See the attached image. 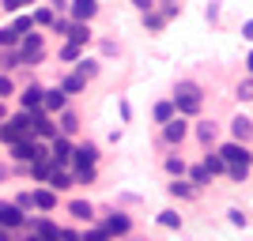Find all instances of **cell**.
<instances>
[{"mask_svg":"<svg viewBox=\"0 0 253 241\" xmlns=\"http://www.w3.org/2000/svg\"><path fill=\"white\" fill-rule=\"evenodd\" d=\"M15 42H19V34L11 31V27H0V49H11Z\"/></svg>","mask_w":253,"mask_h":241,"instance_id":"29","label":"cell"},{"mask_svg":"<svg viewBox=\"0 0 253 241\" xmlns=\"http://www.w3.org/2000/svg\"><path fill=\"white\" fill-rule=\"evenodd\" d=\"M61 241H80V234H72V230H64V234H61Z\"/></svg>","mask_w":253,"mask_h":241,"instance_id":"46","label":"cell"},{"mask_svg":"<svg viewBox=\"0 0 253 241\" xmlns=\"http://www.w3.org/2000/svg\"><path fill=\"white\" fill-rule=\"evenodd\" d=\"M246 68H250V72H253V53H250V57H246Z\"/></svg>","mask_w":253,"mask_h":241,"instance_id":"47","label":"cell"},{"mask_svg":"<svg viewBox=\"0 0 253 241\" xmlns=\"http://www.w3.org/2000/svg\"><path fill=\"white\" fill-rule=\"evenodd\" d=\"M68 8V0H49V11H64Z\"/></svg>","mask_w":253,"mask_h":241,"instance_id":"45","label":"cell"},{"mask_svg":"<svg viewBox=\"0 0 253 241\" xmlns=\"http://www.w3.org/2000/svg\"><path fill=\"white\" fill-rule=\"evenodd\" d=\"M76 181H80V185H91V181H95V170H76Z\"/></svg>","mask_w":253,"mask_h":241,"instance_id":"39","label":"cell"},{"mask_svg":"<svg viewBox=\"0 0 253 241\" xmlns=\"http://www.w3.org/2000/svg\"><path fill=\"white\" fill-rule=\"evenodd\" d=\"M0 64H4V68H8V72H11V68H19V64H23V57H19V53H15V49H8V53H4V61H0Z\"/></svg>","mask_w":253,"mask_h":241,"instance_id":"31","label":"cell"},{"mask_svg":"<svg viewBox=\"0 0 253 241\" xmlns=\"http://www.w3.org/2000/svg\"><path fill=\"white\" fill-rule=\"evenodd\" d=\"M23 4H27V0H4V4H0V8H8V11H19Z\"/></svg>","mask_w":253,"mask_h":241,"instance_id":"42","label":"cell"},{"mask_svg":"<svg viewBox=\"0 0 253 241\" xmlns=\"http://www.w3.org/2000/svg\"><path fill=\"white\" fill-rule=\"evenodd\" d=\"M15 226H27V215L15 204H0V230H15Z\"/></svg>","mask_w":253,"mask_h":241,"instance_id":"6","label":"cell"},{"mask_svg":"<svg viewBox=\"0 0 253 241\" xmlns=\"http://www.w3.org/2000/svg\"><path fill=\"white\" fill-rule=\"evenodd\" d=\"M64 102H68V95H64L61 87L42 91V113H64Z\"/></svg>","mask_w":253,"mask_h":241,"instance_id":"9","label":"cell"},{"mask_svg":"<svg viewBox=\"0 0 253 241\" xmlns=\"http://www.w3.org/2000/svg\"><path fill=\"white\" fill-rule=\"evenodd\" d=\"M68 211H72L80 222H91V219H95V207H91L87 200H72V204H68Z\"/></svg>","mask_w":253,"mask_h":241,"instance_id":"15","label":"cell"},{"mask_svg":"<svg viewBox=\"0 0 253 241\" xmlns=\"http://www.w3.org/2000/svg\"><path fill=\"white\" fill-rule=\"evenodd\" d=\"M31 27H34V15H19V19L11 23V31H15V34H23V38L31 34Z\"/></svg>","mask_w":253,"mask_h":241,"instance_id":"27","label":"cell"},{"mask_svg":"<svg viewBox=\"0 0 253 241\" xmlns=\"http://www.w3.org/2000/svg\"><path fill=\"white\" fill-rule=\"evenodd\" d=\"M155 121H159V125L174 121V102H159V105H155Z\"/></svg>","mask_w":253,"mask_h":241,"instance_id":"24","label":"cell"},{"mask_svg":"<svg viewBox=\"0 0 253 241\" xmlns=\"http://www.w3.org/2000/svg\"><path fill=\"white\" fill-rule=\"evenodd\" d=\"M31 136H34V121L27 109L15 113L8 125H0V139H8V143H19V139H31Z\"/></svg>","mask_w":253,"mask_h":241,"instance_id":"2","label":"cell"},{"mask_svg":"<svg viewBox=\"0 0 253 241\" xmlns=\"http://www.w3.org/2000/svg\"><path fill=\"white\" fill-rule=\"evenodd\" d=\"M242 38H246V42H253V19L242 23Z\"/></svg>","mask_w":253,"mask_h":241,"instance_id":"43","label":"cell"},{"mask_svg":"<svg viewBox=\"0 0 253 241\" xmlns=\"http://www.w3.org/2000/svg\"><path fill=\"white\" fill-rule=\"evenodd\" d=\"M238 98H242V102L253 98V79H242V83H238Z\"/></svg>","mask_w":253,"mask_h":241,"instance_id":"35","label":"cell"},{"mask_svg":"<svg viewBox=\"0 0 253 241\" xmlns=\"http://www.w3.org/2000/svg\"><path fill=\"white\" fill-rule=\"evenodd\" d=\"M15 207H19V211H31L34 207V196H31V192H19V196H15Z\"/></svg>","mask_w":253,"mask_h":241,"instance_id":"34","label":"cell"},{"mask_svg":"<svg viewBox=\"0 0 253 241\" xmlns=\"http://www.w3.org/2000/svg\"><path fill=\"white\" fill-rule=\"evenodd\" d=\"M167 173H174V181H178L181 173H185V162H181L178 155H170V158H167Z\"/></svg>","mask_w":253,"mask_h":241,"instance_id":"30","label":"cell"},{"mask_svg":"<svg viewBox=\"0 0 253 241\" xmlns=\"http://www.w3.org/2000/svg\"><path fill=\"white\" fill-rule=\"evenodd\" d=\"M76 75H80V79H95L98 75V61H91V57H80V61H76Z\"/></svg>","mask_w":253,"mask_h":241,"instance_id":"13","label":"cell"},{"mask_svg":"<svg viewBox=\"0 0 253 241\" xmlns=\"http://www.w3.org/2000/svg\"><path fill=\"white\" fill-rule=\"evenodd\" d=\"M215 155L223 158V166H227V173H231V181H246V173H250V162L253 155L246 151L242 143H223Z\"/></svg>","mask_w":253,"mask_h":241,"instance_id":"1","label":"cell"},{"mask_svg":"<svg viewBox=\"0 0 253 241\" xmlns=\"http://www.w3.org/2000/svg\"><path fill=\"white\" fill-rule=\"evenodd\" d=\"M49 27H53V34H68V27H72V19H53Z\"/></svg>","mask_w":253,"mask_h":241,"instance_id":"38","label":"cell"},{"mask_svg":"<svg viewBox=\"0 0 253 241\" xmlns=\"http://www.w3.org/2000/svg\"><path fill=\"white\" fill-rule=\"evenodd\" d=\"M231 132H234V143H246V139L253 136V125L246 121V117H234V121H231Z\"/></svg>","mask_w":253,"mask_h":241,"instance_id":"14","label":"cell"},{"mask_svg":"<svg viewBox=\"0 0 253 241\" xmlns=\"http://www.w3.org/2000/svg\"><path fill=\"white\" fill-rule=\"evenodd\" d=\"M201 87L197 83H178V91H174V109L178 113H185V117H193L197 109H201Z\"/></svg>","mask_w":253,"mask_h":241,"instance_id":"3","label":"cell"},{"mask_svg":"<svg viewBox=\"0 0 253 241\" xmlns=\"http://www.w3.org/2000/svg\"><path fill=\"white\" fill-rule=\"evenodd\" d=\"M231 222H234V226H246V215L238 207H231Z\"/></svg>","mask_w":253,"mask_h":241,"instance_id":"40","label":"cell"},{"mask_svg":"<svg viewBox=\"0 0 253 241\" xmlns=\"http://www.w3.org/2000/svg\"><path fill=\"white\" fill-rule=\"evenodd\" d=\"M68 42L72 45H87L91 42V27H87V23H72V27H68Z\"/></svg>","mask_w":253,"mask_h":241,"instance_id":"12","label":"cell"},{"mask_svg":"<svg viewBox=\"0 0 253 241\" xmlns=\"http://www.w3.org/2000/svg\"><path fill=\"white\" fill-rule=\"evenodd\" d=\"M80 241H110V234H106L102 226H98V230H87V234H84Z\"/></svg>","mask_w":253,"mask_h":241,"instance_id":"36","label":"cell"},{"mask_svg":"<svg viewBox=\"0 0 253 241\" xmlns=\"http://www.w3.org/2000/svg\"><path fill=\"white\" fill-rule=\"evenodd\" d=\"M53 185V192H61V189H72V177L64 173V170H49V177H45Z\"/></svg>","mask_w":253,"mask_h":241,"instance_id":"19","label":"cell"},{"mask_svg":"<svg viewBox=\"0 0 253 241\" xmlns=\"http://www.w3.org/2000/svg\"><path fill=\"white\" fill-rule=\"evenodd\" d=\"M204 173H208V177H215V173H227V166H223V158L215 155V151H211V155H204Z\"/></svg>","mask_w":253,"mask_h":241,"instance_id":"17","label":"cell"},{"mask_svg":"<svg viewBox=\"0 0 253 241\" xmlns=\"http://www.w3.org/2000/svg\"><path fill=\"white\" fill-rule=\"evenodd\" d=\"M185 136H189L185 117H174V121H167V125H163V139H167V143H181Z\"/></svg>","mask_w":253,"mask_h":241,"instance_id":"10","label":"cell"},{"mask_svg":"<svg viewBox=\"0 0 253 241\" xmlns=\"http://www.w3.org/2000/svg\"><path fill=\"white\" fill-rule=\"evenodd\" d=\"M61 91H64V95H76V91H84V79H80V75H64V83H61Z\"/></svg>","mask_w":253,"mask_h":241,"instance_id":"25","label":"cell"},{"mask_svg":"<svg viewBox=\"0 0 253 241\" xmlns=\"http://www.w3.org/2000/svg\"><path fill=\"white\" fill-rule=\"evenodd\" d=\"M189 177H193V185H208V181H211L208 173H204V166H193V170H189Z\"/></svg>","mask_w":253,"mask_h":241,"instance_id":"33","label":"cell"},{"mask_svg":"<svg viewBox=\"0 0 253 241\" xmlns=\"http://www.w3.org/2000/svg\"><path fill=\"white\" fill-rule=\"evenodd\" d=\"M159 226H167V230H178V226H181V215H178V211H159Z\"/></svg>","mask_w":253,"mask_h":241,"instance_id":"23","label":"cell"},{"mask_svg":"<svg viewBox=\"0 0 253 241\" xmlns=\"http://www.w3.org/2000/svg\"><path fill=\"white\" fill-rule=\"evenodd\" d=\"M170 196H181V200H193V196H197V189H193L189 181H174V185H170Z\"/></svg>","mask_w":253,"mask_h":241,"instance_id":"21","label":"cell"},{"mask_svg":"<svg viewBox=\"0 0 253 241\" xmlns=\"http://www.w3.org/2000/svg\"><path fill=\"white\" fill-rule=\"evenodd\" d=\"M4 95H11V79H8V75H0V98H4Z\"/></svg>","mask_w":253,"mask_h":241,"instance_id":"41","label":"cell"},{"mask_svg":"<svg viewBox=\"0 0 253 241\" xmlns=\"http://www.w3.org/2000/svg\"><path fill=\"white\" fill-rule=\"evenodd\" d=\"M132 4H136L140 11H151V8H155V0H132Z\"/></svg>","mask_w":253,"mask_h":241,"instance_id":"44","label":"cell"},{"mask_svg":"<svg viewBox=\"0 0 253 241\" xmlns=\"http://www.w3.org/2000/svg\"><path fill=\"white\" fill-rule=\"evenodd\" d=\"M61 61H80V45H61Z\"/></svg>","mask_w":253,"mask_h":241,"instance_id":"32","label":"cell"},{"mask_svg":"<svg viewBox=\"0 0 253 241\" xmlns=\"http://www.w3.org/2000/svg\"><path fill=\"white\" fill-rule=\"evenodd\" d=\"M38 105H42V87H27V91H23V109L31 113Z\"/></svg>","mask_w":253,"mask_h":241,"instance_id":"18","label":"cell"},{"mask_svg":"<svg viewBox=\"0 0 253 241\" xmlns=\"http://www.w3.org/2000/svg\"><path fill=\"white\" fill-rule=\"evenodd\" d=\"M64 162H72V143H68L64 136H57L53 147H49V166L57 170V166H64Z\"/></svg>","mask_w":253,"mask_h":241,"instance_id":"7","label":"cell"},{"mask_svg":"<svg viewBox=\"0 0 253 241\" xmlns=\"http://www.w3.org/2000/svg\"><path fill=\"white\" fill-rule=\"evenodd\" d=\"M163 4H178V0H163Z\"/></svg>","mask_w":253,"mask_h":241,"instance_id":"51","label":"cell"},{"mask_svg":"<svg viewBox=\"0 0 253 241\" xmlns=\"http://www.w3.org/2000/svg\"><path fill=\"white\" fill-rule=\"evenodd\" d=\"M27 241H42V238H38V234H34V230H31V234H27Z\"/></svg>","mask_w":253,"mask_h":241,"instance_id":"48","label":"cell"},{"mask_svg":"<svg viewBox=\"0 0 253 241\" xmlns=\"http://www.w3.org/2000/svg\"><path fill=\"white\" fill-rule=\"evenodd\" d=\"M53 19H57V15H53L49 8H38V11H34V23H45V27H49Z\"/></svg>","mask_w":253,"mask_h":241,"instance_id":"37","label":"cell"},{"mask_svg":"<svg viewBox=\"0 0 253 241\" xmlns=\"http://www.w3.org/2000/svg\"><path fill=\"white\" fill-rule=\"evenodd\" d=\"M68 11H72V23H91L98 11V0H68Z\"/></svg>","mask_w":253,"mask_h":241,"instance_id":"5","label":"cell"},{"mask_svg":"<svg viewBox=\"0 0 253 241\" xmlns=\"http://www.w3.org/2000/svg\"><path fill=\"white\" fill-rule=\"evenodd\" d=\"M102 230L106 234H128V219H125V215H110Z\"/></svg>","mask_w":253,"mask_h":241,"instance_id":"20","label":"cell"},{"mask_svg":"<svg viewBox=\"0 0 253 241\" xmlns=\"http://www.w3.org/2000/svg\"><path fill=\"white\" fill-rule=\"evenodd\" d=\"M4 177H8V170H4V166H0V181H4Z\"/></svg>","mask_w":253,"mask_h":241,"instance_id":"49","label":"cell"},{"mask_svg":"<svg viewBox=\"0 0 253 241\" xmlns=\"http://www.w3.org/2000/svg\"><path fill=\"white\" fill-rule=\"evenodd\" d=\"M72 158H76V170H95V162H98V147H95V143L72 147Z\"/></svg>","mask_w":253,"mask_h":241,"instance_id":"8","label":"cell"},{"mask_svg":"<svg viewBox=\"0 0 253 241\" xmlns=\"http://www.w3.org/2000/svg\"><path fill=\"white\" fill-rule=\"evenodd\" d=\"M34 234H38V238H42V241H61V226H53V222L49 219H38V222H34Z\"/></svg>","mask_w":253,"mask_h":241,"instance_id":"11","label":"cell"},{"mask_svg":"<svg viewBox=\"0 0 253 241\" xmlns=\"http://www.w3.org/2000/svg\"><path fill=\"white\" fill-rule=\"evenodd\" d=\"M19 57H23V64H38L42 61V34H27L23 45H19Z\"/></svg>","mask_w":253,"mask_h":241,"instance_id":"4","label":"cell"},{"mask_svg":"<svg viewBox=\"0 0 253 241\" xmlns=\"http://www.w3.org/2000/svg\"><path fill=\"white\" fill-rule=\"evenodd\" d=\"M144 23H148V31H163L167 15H163V11H144Z\"/></svg>","mask_w":253,"mask_h":241,"instance_id":"26","label":"cell"},{"mask_svg":"<svg viewBox=\"0 0 253 241\" xmlns=\"http://www.w3.org/2000/svg\"><path fill=\"white\" fill-rule=\"evenodd\" d=\"M76 128H80V117H76V113H68V109H64V113H61V136H72Z\"/></svg>","mask_w":253,"mask_h":241,"instance_id":"22","label":"cell"},{"mask_svg":"<svg viewBox=\"0 0 253 241\" xmlns=\"http://www.w3.org/2000/svg\"><path fill=\"white\" fill-rule=\"evenodd\" d=\"M31 196H34V207H42V211H53V207H57V192H53V189L31 192Z\"/></svg>","mask_w":253,"mask_h":241,"instance_id":"16","label":"cell"},{"mask_svg":"<svg viewBox=\"0 0 253 241\" xmlns=\"http://www.w3.org/2000/svg\"><path fill=\"white\" fill-rule=\"evenodd\" d=\"M0 241H8V230H0Z\"/></svg>","mask_w":253,"mask_h":241,"instance_id":"50","label":"cell"},{"mask_svg":"<svg viewBox=\"0 0 253 241\" xmlns=\"http://www.w3.org/2000/svg\"><path fill=\"white\" fill-rule=\"evenodd\" d=\"M197 139H201V143H215V125H197Z\"/></svg>","mask_w":253,"mask_h":241,"instance_id":"28","label":"cell"}]
</instances>
